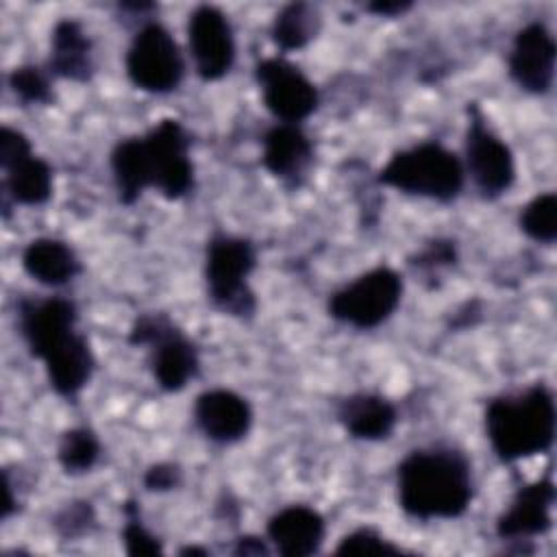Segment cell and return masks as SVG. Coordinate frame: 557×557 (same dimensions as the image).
<instances>
[{
  "mask_svg": "<svg viewBox=\"0 0 557 557\" xmlns=\"http://www.w3.org/2000/svg\"><path fill=\"white\" fill-rule=\"evenodd\" d=\"M15 322L28 355L44 363L50 389L76 403L96 370L89 339L76 329V302L67 296H20Z\"/></svg>",
  "mask_w": 557,
  "mask_h": 557,
  "instance_id": "obj_1",
  "label": "cell"
},
{
  "mask_svg": "<svg viewBox=\"0 0 557 557\" xmlns=\"http://www.w3.org/2000/svg\"><path fill=\"white\" fill-rule=\"evenodd\" d=\"M189 146L191 137L176 117L159 120L144 135L117 139L109 165L120 205L133 207L150 187L165 200H181L194 191Z\"/></svg>",
  "mask_w": 557,
  "mask_h": 557,
  "instance_id": "obj_2",
  "label": "cell"
},
{
  "mask_svg": "<svg viewBox=\"0 0 557 557\" xmlns=\"http://www.w3.org/2000/svg\"><path fill=\"white\" fill-rule=\"evenodd\" d=\"M472 498V463L455 446L431 444L413 448L396 466V500L411 520L461 518Z\"/></svg>",
  "mask_w": 557,
  "mask_h": 557,
  "instance_id": "obj_3",
  "label": "cell"
},
{
  "mask_svg": "<svg viewBox=\"0 0 557 557\" xmlns=\"http://www.w3.org/2000/svg\"><path fill=\"white\" fill-rule=\"evenodd\" d=\"M485 437L503 463L550 450L557 426L553 389L537 381L524 389L498 394L483 411Z\"/></svg>",
  "mask_w": 557,
  "mask_h": 557,
  "instance_id": "obj_4",
  "label": "cell"
},
{
  "mask_svg": "<svg viewBox=\"0 0 557 557\" xmlns=\"http://www.w3.org/2000/svg\"><path fill=\"white\" fill-rule=\"evenodd\" d=\"M376 181L396 191L446 205L459 198L466 170L457 152L442 141L426 139L396 150L379 170Z\"/></svg>",
  "mask_w": 557,
  "mask_h": 557,
  "instance_id": "obj_5",
  "label": "cell"
},
{
  "mask_svg": "<svg viewBox=\"0 0 557 557\" xmlns=\"http://www.w3.org/2000/svg\"><path fill=\"white\" fill-rule=\"evenodd\" d=\"M257 268V248L244 235L213 231L205 248V289L209 302L224 315L252 320L257 296L250 287V274Z\"/></svg>",
  "mask_w": 557,
  "mask_h": 557,
  "instance_id": "obj_6",
  "label": "cell"
},
{
  "mask_svg": "<svg viewBox=\"0 0 557 557\" xmlns=\"http://www.w3.org/2000/svg\"><path fill=\"white\" fill-rule=\"evenodd\" d=\"M128 344L148 350L150 374L168 394L185 389L200 372L196 342L163 311L139 313L128 329Z\"/></svg>",
  "mask_w": 557,
  "mask_h": 557,
  "instance_id": "obj_7",
  "label": "cell"
},
{
  "mask_svg": "<svg viewBox=\"0 0 557 557\" xmlns=\"http://www.w3.org/2000/svg\"><path fill=\"white\" fill-rule=\"evenodd\" d=\"M403 276L389 265H376L329 296L326 311L333 320L357 331L381 326L398 309L403 298Z\"/></svg>",
  "mask_w": 557,
  "mask_h": 557,
  "instance_id": "obj_8",
  "label": "cell"
},
{
  "mask_svg": "<svg viewBox=\"0 0 557 557\" xmlns=\"http://www.w3.org/2000/svg\"><path fill=\"white\" fill-rule=\"evenodd\" d=\"M468 126L463 139V170L470 174L476 191L485 200L507 194L516 181V159L511 148L487 124L476 102H468Z\"/></svg>",
  "mask_w": 557,
  "mask_h": 557,
  "instance_id": "obj_9",
  "label": "cell"
},
{
  "mask_svg": "<svg viewBox=\"0 0 557 557\" xmlns=\"http://www.w3.org/2000/svg\"><path fill=\"white\" fill-rule=\"evenodd\" d=\"M124 67L128 81L148 94H170L185 76V59L161 22H146L133 35Z\"/></svg>",
  "mask_w": 557,
  "mask_h": 557,
  "instance_id": "obj_10",
  "label": "cell"
},
{
  "mask_svg": "<svg viewBox=\"0 0 557 557\" xmlns=\"http://www.w3.org/2000/svg\"><path fill=\"white\" fill-rule=\"evenodd\" d=\"M255 81L265 109L285 124H300L320 102L311 78L285 57H265L255 65Z\"/></svg>",
  "mask_w": 557,
  "mask_h": 557,
  "instance_id": "obj_11",
  "label": "cell"
},
{
  "mask_svg": "<svg viewBox=\"0 0 557 557\" xmlns=\"http://www.w3.org/2000/svg\"><path fill=\"white\" fill-rule=\"evenodd\" d=\"M0 165L4 172V196L15 205L41 207L52 196V168L33 152L28 137L13 128L0 131Z\"/></svg>",
  "mask_w": 557,
  "mask_h": 557,
  "instance_id": "obj_12",
  "label": "cell"
},
{
  "mask_svg": "<svg viewBox=\"0 0 557 557\" xmlns=\"http://www.w3.org/2000/svg\"><path fill=\"white\" fill-rule=\"evenodd\" d=\"M187 44L200 81L224 78L235 63V35L228 17L213 4H198L187 17Z\"/></svg>",
  "mask_w": 557,
  "mask_h": 557,
  "instance_id": "obj_13",
  "label": "cell"
},
{
  "mask_svg": "<svg viewBox=\"0 0 557 557\" xmlns=\"http://www.w3.org/2000/svg\"><path fill=\"white\" fill-rule=\"evenodd\" d=\"M555 496L557 492L550 474L520 485L513 492L507 509H503V513L496 518V537L500 542L516 544L520 550L522 544L533 542V537L546 535L553 527L550 509L555 505Z\"/></svg>",
  "mask_w": 557,
  "mask_h": 557,
  "instance_id": "obj_14",
  "label": "cell"
},
{
  "mask_svg": "<svg viewBox=\"0 0 557 557\" xmlns=\"http://www.w3.org/2000/svg\"><path fill=\"white\" fill-rule=\"evenodd\" d=\"M555 57L557 46L550 30L542 22H529L513 37L507 57L509 76L522 91L542 96L553 87Z\"/></svg>",
  "mask_w": 557,
  "mask_h": 557,
  "instance_id": "obj_15",
  "label": "cell"
},
{
  "mask_svg": "<svg viewBox=\"0 0 557 557\" xmlns=\"http://www.w3.org/2000/svg\"><path fill=\"white\" fill-rule=\"evenodd\" d=\"M261 165L285 187L298 189L313 165V141L300 124L276 122L261 137Z\"/></svg>",
  "mask_w": 557,
  "mask_h": 557,
  "instance_id": "obj_16",
  "label": "cell"
},
{
  "mask_svg": "<svg viewBox=\"0 0 557 557\" xmlns=\"http://www.w3.org/2000/svg\"><path fill=\"white\" fill-rule=\"evenodd\" d=\"M250 403L233 389L211 387L194 400V422L198 431L215 444H235L244 440L252 426Z\"/></svg>",
  "mask_w": 557,
  "mask_h": 557,
  "instance_id": "obj_17",
  "label": "cell"
},
{
  "mask_svg": "<svg viewBox=\"0 0 557 557\" xmlns=\"http://www.w3.org/2000/svg\"><path fill=\"white\" fill-rule=\"evenodd\" d=\"M326 537L324 516L309 505H287L265 522V540L283 557H309L320 553Z\"/></svg>",
  "mask_w": 557,
  "mask_h": 557,
  "instance_id": "obj_18",
  "label": "cell"
},
{
  "mask_svg": "<svg viewBox=\"0 0 557 557\" xmlns=\"http://www.w3.org/2000/svg\"><path fill=\"white\" fill-rule=\"evenodd\" d=\"M335 420L352 440H387L398 422L396 405L376 392H352L335 403Z\"/></svg>",
  "mask_w": 557,
  "mask_h": 557,
  "instance_id": "obj_19",
  "label": "cell"
},
{
  "mask_svg": "<svg viewBox=\"0 0 557 557\" xmlns=\"http://www.w3.org/2000/svg\"><path fill=\"white\" fill-rule=\"evenodd\" d=\"M52 78L87 83L94 76V44L76 20H59L50 33V57L46 63Z\"/></svg>",
  "mask_w": 557,
  "mask_h": 557,
  "instance_id": "obj_20",
  "label": "cell"
},
{
  "mask_svg": "<svg viewBox=\"0 0 557 557\" xmlns=\"http://www.w3.org/2000/svg\"><path fill=\"white\" fill-rule=\"evenodd\" d=\"M22 268L33 281L46 287H61L83 270L74 248L57 237L30 239L22 250Z\"/></svg>",
  "mask_w": 557,
  "mask_h": 557,
  "instance_id": "obj_21",
  "label": "cell"
},
{
  "mask_svg": "<svg viewBox=\"0 0 557 557\" xmlns=\"http://www.w3.org/2000/svg\"><path fill=\"white\" fill-rule=\"evenodd\" d=\"M320 26L322 17L315 7L307 2H289L274 15L270 35L278 50L292 52L313 41L315 35L320 33Z\"/></svg>",
  "mask_w": 557,
  "mask_h": 557,
  "instance_id": "obj_22",
  "label": "cell"
},
{
  "mask_svg": "<svg viewBox=\"0 0 557 557\" xmlns=\"http://www.w3.org/2000/svg\"><path fill=\"white\" fill-rule=\"evenodd\" d=\"M102 455L100 437L89 426H72L65 429L57 444V461L61 470L70 476H78L89 472Z\"/></svg>",
  "mask_w": 557,
  "mask_h": 557,
  "instance_id": "obj_23",
  "label": "cell"
},
{
  "mask_svg": "<svg viewBox=\"0 0 557 557\" xmlns=\"http://www.w3.org/2000/svg\"><path fill=\"white\" fill-rule=\"evenodd\" d=\"M520 231L540 244H553L557 239V196L553 191L531 198L518 218Z\"/></svg>",
  "mask_w": 557,
  "mask_h": 557,
  "instance_id": "obj_24",
  "label": "cell"
},
{
  "mask_svg": "<svg viewBox=\"0 0 557 557\" xmlns=\"http://www.w3.org/2000/svg\"><path fill=\"white\" fill-rule=\"evenodd\" d=\"M9 89L22 104H50L54 100L52 94V74L48 67H39L33 63L17 65L9 72Z\"/></svg>",
  "mask_w": 557,
  "mask_h": 557,
  "instance_id": "obj_25",
  "label": "cell"
},
{
  "mask_svg": "<svg viewBox=\"0 0 557 557\" xmlns=\"http://www.w3.org/2000/svg\"><path fill=\"white\" fill-rule=\"evenodd\" d=\"M122 516H124V524H122L120 537H122L124 550L128 555L141 557V555H161L163 553V542L144 524L139 503L135 498H126L122 503Z\"/></svg>",
  "mask_w": 557,
  "mask_h": 557,
  "instance_id": "obj_26",
  "label": "cell"
},
{
  "mask_svg": "<svg viewBox=\"0 0 557 557\" xmlns=\"http://www.w3.org/2000/svg\"><path fill=\"white\" fill-rule=\"evenodd\" d=\"M335 555H400L398 544L387 540L374 527H357L348 531L335 546Z\"/></svg>",
  "mask_w": 557,
  "mask_h": 557,
  "instance_id": "obj_27",
  "label": "cell"
},
{
  "mask_svg": "<svg viewBox=\"0 0 557 557\" xmlns=\"http://www.w3.org/2000/svg\"><path fill=\"white\" fill-rule=\"evenodd\" d=\"M96 527V509L89 500H72L65 503L54 516H52V529L59 537L72 542L83 535H89Z\"/></svg>",
  "mask_w": 557,
  "mask_h": 557,
  "instance_id": "obj_28",
  "label": "cell"
},
{
  "mask_svg": "<svg viewBox=\"0 0 557 557\" xmlns=\"http://www.w3.org/2000/svg\"><path fill=\"white\" fill-rule=\"evenodd\" d=\"M457 244L448 237H435L424 244L422 250L409 257V263L424 272H437L442 268H450L457 263Z\"/></svg>",
  "mask_w": 557,
  "mask_h": 557,
  "instance_id": "obj_29",
  "label": "cell"
},
{
  "mask_svg": "<svg viewBox=\"0 0 557 557\" xmlns=\"http://www.w3.org/2000/svg\"><path fill=\"white\" fill-rule=\"evenodd\" d=\"M141 483L148 492H157V494L172 492L183 483V470L174 461H157L146 468Z\"/></svg>",
  "mask_w": 557,
  "mask_h": 557,
  "instance_id": "obj_30",
  "label": "cell"
},
{
  "mask_svg": "<svg viewBox=\"0 0 557 557\" xmlns=\"http://www.w3.org/2000/svg\"><path fill=\"white\" fill-rule=\"evenodd\" d=\"M237 557H268L272 553V546L265 537L259 535H239L231 548Z\"/></svg>",
  "mask_w": 557,
  "mask_h": 557,
  "instance_id": "obj_31",
  "label": "cell"
},
{
  "mask_svg": "<svg viewBox=\"0 0 557 557\" xmlns=\"http://www.w3.org/2000/svg\"><path fill=\"white\" fill-rule=\"evenodd\" d=\"M366 9L374 15H379V17H396V15H403L405 11H409L411 2H407V0H400V2L398 0L396 2H370Z\"/></svg>",
  "mask_w": 557,
  "mask_h": 557,
  "instance_id": "obj_32",
  "label": "cell"
},
{
  "mask_svg": "<svg viewBox=\"0 0 557 557\" xmlns=\"http://www.w3.org/2000/svg\"><path fill=\"white\" fill-rule=\"evenodd\" d=\"M178 555L181 557H191V555H200V557H207L209 555V548H205V546H191V544H187V546H181L178 548Z\"/></svg>",
  "mask_w": 557,
  "mask_h": 557,
  "instance_id": "obj_33",
  "label": "cell"
}]
</instances>
